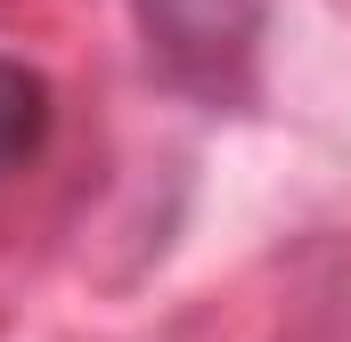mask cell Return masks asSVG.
Returning <instances> with one entry per match:
<instances>
[{"instance_id":"1","label":"cell","mask_w":351,"mask_h":342,"mask_svg":"<svg viewBox=\"0 0 351 342\" xmlns=\"http://www.w3.org/2000/svg\"><path fill=\"white\" fill-rule=\"evenodd\" d=\"M147 57L196 98H237L254 82V49H262V0H131Z\"/></svg>"},{"instance_id":"2","label":"cell","mask_w":351,"mask_h":342,"mask_svg":"<svg viewBox=\"0 0 351 342\" xmlns=\"http://www.w3.org/2000/svg\"><path fill=\"white\" fill-rule=\"evenodd\" d=\"M49 147V82L25 57H0V179Z\"/></svg>"}]
</instances>
